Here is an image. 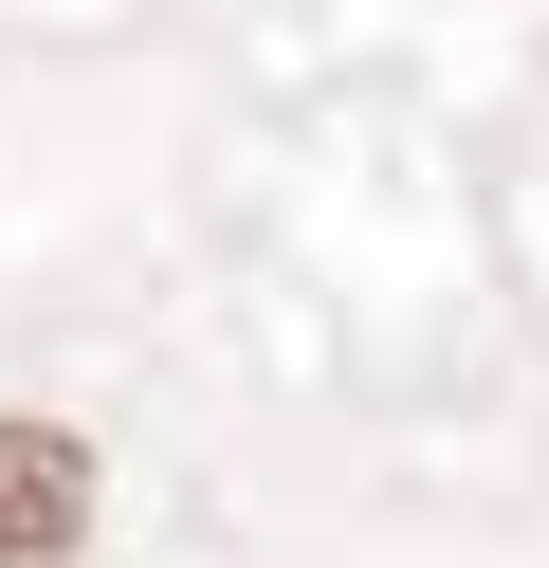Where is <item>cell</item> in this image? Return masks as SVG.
Instances as JSON below:
<instances>
[{"label": "cell", "mask_w": 549, "mask_h": 568, "mask_svg": "<svg viewBox=\"0 0 549 568\" xmlns=\"http://www.w3.org/2000/svg\"><path fill=\"white\" fill-rule=\"evenodd\" d=\"M73 531H92V440L0 404V568H55Z\"/></svg>", "instance_id": "6da1fadb"}]
</instances>
